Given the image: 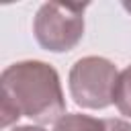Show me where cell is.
Segmentation results:
<instances>
[{
	"instance_id": "1",
	"label": "cell",
	"mask_w": 131,
	"mask_h": 131,
	"mask_svg": "<svg viewBox=\"0 0 131 131\" xmlns=\"http://www.w3.org/2000/svg\"><path fill=\"white\" fill-rule=\"evenodd\" d=\"M2 127L29 117L39 125L57 123L66 115V98L59 74L53 66L39 59L10 63L0 74Z\"/></svg>"
},
{
	"instance_id": "2",
	"label": "cell",
	"mask_w": 131,
	"mask_h": 131,
	"mask_svg": "<svg viewBox=\"0 0 131 131\" xmlns=\"http://www.w3.org/2000/svg\"><path fill=\"white\" fill-rule=\"evenodd\" d=\"M88 4H61L45 2L39 6L33 33L37 43L53 53L74 49L84 35V10Z\"/></svg>"
},
{
	"instance_id": "3",
	"label": "cell",
	"mask_w": 131,
	"mask_h": 131,
	"mask_svg": "<svg viewBox=\"0 0 131 131\" xmlns=\"http://www.w3.org/2000/svg\"><path fill=\"white\" fill-rule=\"evenodd\" d=\"M119 80L117 66L106 57L88 55L78 59L70 70V94L82 108H106L113 104L115 86Z\"/></svg>"
},
{
	"instance_id": "4",
	"label": "cell",
	"mask_w": 131,
	"mask_h": 131,
	"mask_svg": "<svg viewBox=\"0 0 131 131\" xmlns=\"http://www.w3.org/2000/svg\"><path fill=\"white\" fill-rule=\"evenodd\" d=\"M53 131H108L104 119H96L82 113H66L55 125Z\"/></svg>"
},
{
	"instance_id": "5",
	"label": "cell",
	"mask_w": 131,
	"mask_h": 131,
	"mask_svg": "<svg viewBox=\"0 0 131 131\" xmlns=\"http://www.w3.org/2000/svg\"><path fill=\"white\" fill-rule=\"evenodd\" d=\"M113 102L119 108L121 115L131 117V66H127L117 80L115 86V94H113Z\"/></svg>"
},
{
	"instance_id": "6",
	"label": "cell",
	"mask_w": 131,
	"mask_h": 131,
	"mask_svg": "<svg viewBox=\"0 0 131 131\" xmlns=\"http://www.w3.org/2000/svg\"><path fill=\"white\" fill-rule=\"evenodd\" d=\"M104 121L108 131H131V123H127L125 119H104Z\"/></svg>"
},
{
	"instance_id": "7",
	"label": "cell",
	"mask_w": 131,
	"mask_h": 131,
	"mask_svg": "<svg viewBox=\"0 0 131 131\" xmlns=\"http://www.w3.org/2000/svg\"><path fill=\"white\" fill-rule=\"evenodd\" d=\"M10 131H45V129L39 127V125H20V127H14Z\"/></svg>"
}]
</instances>
